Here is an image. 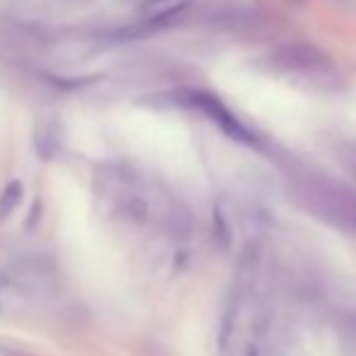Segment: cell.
<instances>
[{"label":"cell","mask_w":356,"mask_h":356,"mask_svg":"<svg viewBox=\"0 0 356 356\" xmlns=\"http://www.w3.org/2000/svg\"><path fill=\"white\" fill-rule=\"evenodd\" d=\"M0 354L3 356H34L29 352H22V349H13V347H0Z\"/></svg>","instance_id":"7a4b0ae2"},{"label":"cell","mask_w":356,"mask_h":356,"mask_svg":"<svg viewBox=\"0 0 356 356\" xmlns=\"http://www.w3.org/2000/svg\"><path fill=\"white\" fill-rule=\"evenodd\" d=\"M22 194H24V189H22V182H19V179H13V182L5 184L3 192H0V220L8 218V216L19 207Z\"/></svg>","instance_id":"6da1fadb"}]
</instances>
